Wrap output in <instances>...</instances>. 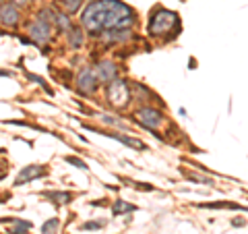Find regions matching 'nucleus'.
I'll return each mask as SVG.
<instances>
[{
  "label": "nucleus",
  "instance_id": "obj_15",
  "mask_svg": "<svg viewBox=\"0 0 248 234\" xmlns=\"http://www.w3.org/2000/svg\"><path fill=\"white\" fill-rule=\"evenodd\" d=\"M71 46L73 48H81L83 46V35L79 29H71Z\"/></svg>",
  "mask_w": 248,
  "mask_h": 234
},
{
  "label": "nucleus",
  "instance_id": "obj_12",
  "mask_svg": "<svg viewBox=\"0 0 248 234\" xmlns=\"http://www.w3.org/2000/svg\"><path fill=\"white\" fill-rule=\"evenodd\" d=\"M58 226H60V220L58 217H52V220H48L42 226V234H56Z\"/></svg>",
  "mask_w": 248,
  "mask_h": 234
},
{
  "label": "nucleus",
  "instance_id": "obj_6",
  "mask_svg": "<svg viewBox=\"0 0 248 234\" xmlns=\"http://www.w3.org/2000/svg\"><path fill=\"white\" fill-rule=\"evenodd\" d=\"M95 85H97L95 71H91V68H83V71L79 73V77H77V89H79L81 93H85V96H89V93L95 89Z\"/></svg>",
  "mask_w": 248,
  "mask_h": 234
},
{
  "label": "nucleus",
  "instance_id": "obj_19",
  "mask_svg": "<svg viewBox=\"0 0 248 234\" xmlns=\"http://www.w3.org/2000/svg\"><path fill=\"white\" fill-rule=\"evenodd\" d=\"M27 79H31V81H35V83H40V85H44L46 89H48V85H46V81L42 79V77H37V75H27ZM50 91V89H48Z\"/></svg>",
  "mask_w": 248,
  "mask_h": 234
},
{
  "label": "nucleus",
  "instance_id": "obj_11",
  "mask_svg": "<svg viewBox=\"0 0 248 234\" xmlns=\"http://www.w3.org/2000/svg\"><path fill=\"white\" fill-rule=\"evenodd\" d=\"M44 197H48V199H54V201H58V203H68V201L73 199V195L71 193H44Z\"/></svg>",
  "mask_w": 248,
  "mask_h": 234
},
{
  "label": "nucleus",
  "instance_id": "obj_5",
  "mask_svg": "<svg viewBox=\"0 0 248 234\" xmlns=\"http://www.w3.org/2000/svg\"><path fill=\"white\" fill-rule=\"evenodd\" d=\"M137 120L143 124L145 129L149 131H155L164 120V116H161L157 110H153V108H141V110L137 112Z\"/></svg>",
  "mask_w": 248,
  "mask_h": 234
},
{
  "label": "nucleus",
  "instance_id": "obj_18",
  "mask_svg": "<svg viewBox=\"0 0 248 234\" xmlns=\"http://www.w3.org/2000/svg\"><path fill=\"white\" fill-rule=\"evenodd\" d=\"M104 222H85L83 224V230H97V228H102Z\"/></svg>",
  "mask_w": 248,
  "mask_h": 234
},
{
  "label": "nucleus",
  "instance_id": "obj_20",
  "mask_svg": "<svg viewBox=\"0 0 248 234\" xmlns=\"http://www.w3.org/2000/svg\"><path fill=\"white\" fill-rule=\"evenodd\" d=\"M234 226H244V220H234Z\"/></svg>",
  "mask_w": 248,
  "mask_h": 234
},
{
  "label": "nucleus",
  "instance_id": "obj_7",
  "mask_svg": "<svg viewBox=\"0 0 248 234\" xmlns=\"http://www.w3.org/2000/svg\"><path fill=\"white\" fill-rule=\"evenodd\" d=\"M19 11H17V6L11 4V2H6L0 6V23H2L4 27H15L19 23Z\"/></svg>",
  "mask_w": 248,
  "mask_h": 234
},
{
  "label": "nucleus",
  "instance_id": "obj_10",
  "mask_svg": "<svg viewBox=\"0 0 248 234\" xmlns=\"http://www.w3.org/2000/svg\"><path fill=\"white\" fill-rule=\"evenodd\" d=\"M106 137L116 139V141H120V143H126L130 147H137V150H145V143H141L139 139H133V137H124V135H118V133H108Z\"/></svg>",
  "mask_w": 248,
  "mask_h": 234
},
{
  "label": "nucleus",
  "instance_id": "obj_8",
  "mask_svg": "<svg viewBox=\"0 0 248 234\" xmlns=\"http://www.w3.org/2000/svg\"><path fill=\"white\" fill-rule=\"evenodd\" d=\"M46 174V170L44 166H27V168H23L19 176H17V181H15V184H23V183H31V181H35V178H40Z\"/></svg>",
  "mask_w": 248,
  "mask_h": 234
},
{
  "label": "nucleus",
  "instance_id": "obj_17",
  "mask_svg": "<svg viewBox=\"0 0 248 234\" xmlns=\"http://www.w3.org/2000/svg\"><path fill=\"white\" fill-rule=\"evenodd\" d=\"M66 162L73 164V166H77V168H81V170H87V164H85L83 160H79V158H75V155H68Z\"/></svg>",
  "mask_w": 248,
  "mask_h": 234
},
{
  "label": "nucleus",
  "instance_id": "obj_16",
  "mask_svg": "<svg viewBox=\"0 0 248 234\" xmlns=\"http://www.w3.org/2000/svg\"><path fill=\"white\" fill-rule=\"evenodd\" d=\"M81 2H83V0H62V4H64V9L68 13H77V11H79Z\"/></svg>",
  "mask_w": 248,
  "mask_h": 234
},
{
  "label": "nucleus",
  "instance_id": "obj_1",
  "mask_svg": "<svg viewBox=\"0 0 248 234\" xmlns=\"http://www.w3.org/2000/svg\"><path fill=\"white\" fill-rule=\"evenodd\" d=\"M81 23L89 33L128 29L135 23V11L120 0H97L83 11Z\"/></svg>",
  "mask_w": 248,
  "mask_h": 234
},
{
  "label": "nucleus",
  "instance_id": "obj_14",
  "mask_svg": "<svg viewBox=\"0 0 248 234\" xmlns=\"http://www.w3.org/2000/svg\"><path fill=\"white\" fill-rule=\"evenodd\" d=\"M99 120L106 122V124H112V127H118V129H126L124 122H120L116 116H110V114H99Z\"/></svg>",
  "mask_w": 248,
  "mask_h": 234
},
{
  "label": "nucleus",
  "instance_id": "obj_4",
  "mask_svg": "<svg viewBox=\"0 0 248 234\" xmlns=\"http://www.w3.org/2000/svg\"><path fill=\"white\" fill-rule=\"evenodd\" d=\"M29 35H31V40H33L37 46H44V44H48L50 42V35H52V29H50V23L46 21L44 17L37 19L33 25L29 27Z\"/></svg>",
  "mask_w": 248,
  "mask_h": 234
},
{
  "label": "nucleus",
  "instance_id": "obj_13",
  "mask_svg": "<svg viewBox=\"0 0 248 234\" xmlns=\"http://www.w3.org/2000/svg\"><path fill=\"white\" fill-rule=\"evenodd\" d=\"M135 205H130V203H124V201H116L114 203V216H120L124 212H135Z\"/></svg>",
  "mask_w": 248,
  "mask_h": 234
},
{
  "label": "nucleus",
  "instance_id": "obj_9",
  "mask_svg": "<svg viewBox=\"0 0 248 234\" xmlns=\"http://www.w3.org/2000/svg\"><path fill=\"white\" fill-rule=\"evenodd\" d=\"M95 75H97V79H99V81L112 83V81L116 79V67L112 65V62L102 60V62H99V65L95 67Z\"/></svg>",
  "mask_w": 248,
  "mask_h": 234
},
{
  "label": "nucleus",
  "instance_id": "obj_2",
  "mask_svg": "<svg viewBox=\"0 0 248 234\" xmlns=\"http://www.w3.org/2000/svg\"><path fill=\"white\" fill-rule=\"evenodd\" d=\"M178 23V15L172 11H166V9H159L153 13V17L149 21V33L151 35H168L172 33L174 25Z\"/></svg>",
  "mask_w": 248,
  "mask_h": 234
},
{
  "label": "nucleus",
  "instance_id": "obj_3",
  "mask_svg": "<svg viewBox=\"0 0 248 234\" xmlns=\"http://www.w3.org/2000/svg\"><path fill=\"white\" fill-rule=\"evenodd\" d=\"M128 85L126 81L122 79H114L110 85H108V100L114 104V106H124L128 104Z\"/></svg>",
  "mask_w": 248,
  "mask_h": 234
}]
</instances>
